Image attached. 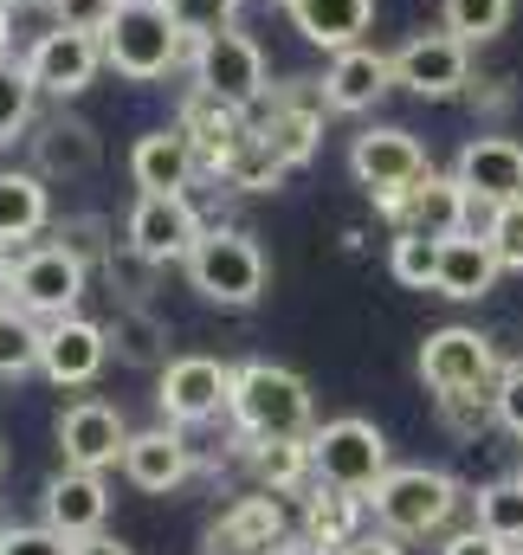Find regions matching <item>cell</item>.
<instances>
[{"label":"cell","instance_id":"1","mask_svg":"<svg viewBox=\"0 0 523 555\" xmlns=\"http://www.w3.org/2000/svg\"><path fill=\"white\" fill-rule=\"evenodd\" d=\"M98 39H104V65H111L117 78H130V85L168 78V72L194 52L188 33L175 26V13H168L162 0H124L117 20H111Z\"/></svg>","mask_w":523,"mask_h":555},{"label":"cell","instance_id":"2","mask_svg":"<svg viewBox=\"0 0 523 555\" xmlns=\"http://www.w3.org/2000/svg\"><path fill=\"white\" fill-rule=\"evenodd\" d=\"M233 426L240 439H310V388L304 375L278 362H240L233 369Z\"/></svg>","mask_w":523,"mask_h":555},{"label":"cell","instance_id":"3","mask_svg":"<svg viewBox=\"0 0 523 555\" xmlns=\"http://www.w3.org/2000/svg\"><path fill=\"white\" fill-rule=\"evenodd\" d=\"M181 266H188V284H194L207 304H220V310H253L265 297V278H271L259 240L240 233V227H207L201 246H194Z\"/></svg>","mask_w":523,"mask_h":555},{"label":"cell","instance_id":"4","mask_svg":"<svg viewBox=\"0 0 523 555\" xmlns=\"http://www.w3.org/2000/svg\"><path fill=\"white\" fill-rule=\"evenodd\" d=\"M459 511V485L433 465H394L388 478L369 491V517L388 530V537H433L446 530V517Z\"/></svg>","mask_w":523,"mask_h":555},{"label":"cell","instance_id":"5","mask_svg":"<svg viewBox=\"0 0 523 555\" xmlns=\"http://www.w3.org/2000/svg\"><path fill=\"white\" fill-rule=\"evenodd\" d=\"M498 375H505L498 336H485V330L446 323V330H433V336L420 343V382L433 388V401H439V395H492Z\"/></svg>","mask_w":523,"mask_h":555},{"label":"cell","instance_id":"6","mask_svg":"<svg viewBox=\"0 0 523 555\" xmlns=\"http://www.w3.org/2000/svg\"><path fill=\"white\" fill-rule=\"evenodd\" d=\"M85 291H91V266L65 240H46V246H20L13 253V304L33 310L39 323L72 317Z\"/></svg>","mask_w":523,"mask_h":555},{"label":"cell","instance_id":"7","mask_svg":"<svg viewBox=\"0 0 523 555\" xmlns=\"http://www.w3.org/2000/svg\"><path fill=\"white\" fill-rule=\"evenodd\" d=\"M310 459H317V478H323V485H343V491H362V498L394 472L382 426H375V420H356V414L317 426V433H310Z\"/></svg>","mask_w":523,"mask_h":555},{"label":"cell","instance_id":"8","mask_svg":"<svg viewBox=\"0 0 523 555\" xmlns=\"http://www.w3.org/2000/svg\"><path fill=\"white\" fill-rule=\"evenodd\" d=\"M452 175H459V188L472 194V220H465V227L485 233L505 201H523V142L518 137H472L459 149Z\"/></svg>","mask_w":523,"mask_h":555},{"label":"cell","instance_id":"9","mask_svg":"<svg viewBox=\"0 0 523 555\" xmlns=\"http://www.w3.org/2000/svg\"><path fill=\"white\" fill-rule=\"evenodd\" d=\"M188 59H194V85H201V91H214V98H227V104H240V111H259L265 98H271L259 39H246L240 26H227V33L201 39Z\"/></svg>","mask_w":523,"mask_h":555},{"label":"cell","instance_id":"10","mask_svg":"<svg viewBox=\"0 0 523 555\" xmlns=\"http://www.w3.org/2000/svg\"><path fill=\"white\" fill-rule=\"evenodd\" d=\"M155 408H162L168 426L220 420V408H233V369H227V362H214V356H175V362L162 369Z\"/></svg>","mask_w":523,"mask_h":555},{"label":"cell","instance_id":"11","mask_svg":"<svg viewBox=\"0 0 523 555\" xmlns=\"http://www.w3.org/2000/svg\"><path fill=\"white\" fill-rule=\"evenodd\" d=\"M394 85L413 91V98H459L472 85V46L459 33H413L400 52H394Z\"/></svg>","mask_w":523,"mask_h":555},{"label":"cell","instance_id":"12","mask_svg":"<svg viewBox=\"0 0 523 555\" xmlns=\"http://www.w3.org/2000/svg\"><path fill=\"white\" fill-rule=\"evenodd\" d=\"M20 65L33 72V85H39L46 98H78V91L104 72V39L52 20V33H39V39H33V52H26Z\"/></svg>","mask_w":523,"mask_h":555},{"label":"cell","instance_id":"13","mask_svg":"<svg viewBox=\"0 0 523 555\" xmlns=\"http://www.w3.org/2000/svg\"><path fill=\"white\" fill-rule=\"evenodd\" d=\"M323 78H291L284 91H271L259 104V137L291 162V168H304L310 155H317V137H323Z\"/></svg>","mask_w":523,"mask_h":555},{"label":"cell","instance_id":"14","mask_svg":"<svg viewBox=\"0 0 523 555\" xmlns=\"http://www.w3.org/2000/svg\"><path fill=\"white\" fill-rule=\"evenodd\" d=\"M201 214H194V201L188 194H136L130 220H124V240H130L136 253H149L155 266H175V259H188L194 246H201Z\"/></svg>","mask_w":523,"mask_h":555},{"label":"cell","instance_id":"15","mask_svg":"<svg viewBox=\"0 0 523 555\" xmlns=\"http://www.w3.org/2000/svg\"><path fill=\"white\" fill-rule=\"evenodd\" d=\"M426 168H433V162H426V149H420L413 130L382 124V130H362V137L349 142V175H356L375 201H394V194L413 188Z\"/></svg>","mask_w":523,"mask_h":555},{"label":"cell","instance_id":"16","mask_svg":"<svg viewBox=\"0 0 523 555\" xmlns=\"http://www.w3.org/2000/svg\"><path fill=\"white\" fill-rule=\"evenodd\" d=\"M382 214L394 220V233H433V240H446V233H465L472 194L459 188V175L426 168L413 188H400L394 201H382Z\"/></svg>","mask_w":523,"mask_h":555},{"label":"cell","instance_id":"17","mask_svg":"<svg viewBox=\"0 0 523 555\" xmlns=\"http://www.w3.org/2000/svg\"><path fill=\"white\" fill-rule=\"evenodd\" d=\"M104 362H111V330L104 323H91L78 310L46 323V362H39V375L52 388H91L104 375Z\"/></svg>","mask_w":523,"mask_h":555},{"label":"cell","instance_id":"18","mask_svg":"<svg viewBox=\"0 0 523 555\" xmlns=\"http://www.w3.org/2000/svg\"><path fill=\"white\" fill-rule=\"evenodd\" d=\"M124 446H130V426L111 401H72L59 414V452L65 465H85V472H104V465H124Z\"/></svg>","mask_w":523,"mask_h":555},{"label":"cell","instance_id":"19","mask_svg":"<svg viewBox=\"0 0 523 555\" xmlns=\"http://www.w3.org/2000/svg\"><path fill=\"white\" fill-rule=\"evenodd\" d=\"M26 142H33V168H39L46 181H85V175L104 162V142H98V130H91L85 117H72V111L39 117Z\"/></svg>","mask_w":523,"mask_h":555},{"label":"cell","instance_id":"20","mask_svg":"<svg viewBox=\"0 0 523 555\" xmlns=\"http://www.w3.org/2000/svg\"><path fill=\"white\" fill-rule=\"evenodd\" d=\"M388 91H394V52H375V46L330 52V72H323V104H330V111L362 117V111H375Z\"/></svg>","mask_w":523,"mask_h":555},{"label":"cell","instance_id":"21","mask_svg":"<svg viewBox=\"0 0 523 555\" xmlns=\"http://www.w3.org/2000/svg\"><path fill=\"white\" fill-rule=\"evenodd\" d=\"M188 472H194V452H188L181 426H149V433H130V446H124V478H130L136 491L168 498V491H181V485H188Z\"/></svg>","mask_w":523,"mask_h":555},{"label":"cell","instance_id":"22","mask_svg":"<svg viewBox=\"0 0 523 555\" xmlns=\"http://www.w3.org/2000/svg\"><path fill=\"white\" fill-rule=\"evenodd\" d=\"M46 524L59 530V537H98L104 530V517H111V491H104V472H85V465H65L52 485H46Z\"/></svg>","mask_w":523,"mask_h":555},{"label":"cell","instance_id":"23","mask_svg":"<svg viewBox=\"0 0 523 555\" xmlns=\"http://www.w3.org/2000/svg\"><path fill=\"white\" fill-rule=\"evenodd\" d=\"M284 543V504L278 491H253L233 511H220V524L207 530V555H271Z\"/></svg>","mask_w":523,"mask_h":555},{"label":"cell","instance_id":"24","mask_svg":"<svg viewBox=\"0 0 523 555\" xmlns=\"http://www.w3.org/2000/svg\"><path fill=\"white\" fill-rule=\"evenodd\" d=\"M175 124L188 130L194 155H201V168H207V175H220V162L233 155V142L253 130V111H240V104H227V98H214V91H201V85H194Z\"/></svg>","mask_w":523,"mask_h":555},{"label":"cell","instance_id":"25","mask_svg":"<svg viewBox=\"0 0 523 555\" xmlns=\"http://www.w3.org/2000/svg\"><path fill=\"white\" fill-rule=\"evenodd\" d=\"M194 168H201V155H194V142H188L181 124L149 130V137H136V149H130V181L142 194H188Z\"/></svg>","mask_w":523,"mask_h":555},{"label":"cell","instance_id":"26","mask_svg":"<svg viewBox=\"0 0 523 555\" xmlns=\"http://www.w3.org/2000/svg\"><path fill=\"white\" fill-rule=\"evenodd\" d=\"M505 272V259H498V246L485 240V233H446V246H439V297H452V304H479L492 284Z\"/></svg>","mask_w":523,"mask_h":555},{"label":"cell","instance_id":"27","mask_svg":"<svg viewBox=\"0 0 523 555\" xmlns=\"http://www.w3.org/2000/svg\"><path fill=\"white\" fill-rule=\"evenodd\" d=\"M284 13H291V26H297L310 46H323V52H349V46H362V33L375 26V0H284Z\"/></svg>","mask_w":523,"mask_h":555},{"label":"cell","instance_id":"28","mask_svg":"<svg viewBox=\"0 0 523 555\" xmlns=\"http://www.w3.org/2000/svg\"><path fill=\"white\" fill-rule=\"evenodd\" d=\"M52 220V194L39 168H0V246H26L33 233H46Z\"/></svg>","mask_w":523,"mask_h":555},{"label":"cell","instance_id":"29","mask_svg":"<svg viewBox=\"0 0 523 555\" xmlns=\"http://www.w3.org/2000/svg\"><path fill=\"white\" fill-rule=\"evenodd\" d=\"M362 517H369V498L362 491H343V485H310V498H304V537L310 543H323V550H349L356 537H362Z\"/></svg>","mask_w":523,"mask_h":555},{"label":"cell","instance_id":"30","mask_svg":"<svg viewBox=\"0 0 523 555\" xmlns=\"http://www.w3.org/2000/svg\"><path fill=\"white\" fill-rule=\"evenodd\" d=\"M111 330V356L124 369H168V323L149 310V304H117V317L104 323Z\"/></svg>","mask_w":523,"mask_h":555},{"label":"cell","instance_id":"31","mask_svg":"<svg viewBox=\"0 0 523 555\" xmlns=\"http://www.w3.org/2000/svg\"><path fill=\"white\" fill-rule=\"evenodd\" d=\"M246 459H253V478H259V491H278V498H291V491L317 485V459H310V439H246Z\"/></svg>","mask_w":523,"mask_h":555},{"label":"cell","instance_id":"32","mask_svg":"<svg viewBox=\"0 0 523 555\" xmlns=\"http://www.w3.org/2000/svg\"><path fill=\"white\" fill-rule=\"evenodd\" d=\"M284 175H291V162H284V155H278V149L259 137V124L233 142V155L220 162V181H227L233 194H271Z\"/></svg>","mask_w":523,"mask_h":555},{"label":"cell","instance_id":"33","mask_svg":"<svg viewBox=\"0 0 523 555\" xmlns=\"http://www.w3.org/2000/svg\"><path fill=\"white\" fill-rule=\"evenodd\" d=\"M39 362H46V323H39L33 310L7 304V310H0V382L33 375Z\"/></svg>","mask_w":523,"mask_h":555},{"label":"cell","instance_id":"34","mask_svg":"<svg viewBox=\"0 0 523 555\" xmlns=\"http://www.w3.org/2000/svg\"><path fill=\"white\" fill-rule=\"evenodd\" d=\"M472 504H479V530L518 550V543H523V472H518V478H498V485H485Z\"/></svg>","mask_w":523,"mask_h":555},{"label":"cell","instance_id":"35","mask_svg":"<svg viewBox=\"0 0 523 555\" xmlns=\"http://www.w3.org/2000/svg\"><path fill=\"white\" fill-rule=\"evenodd\" d=\"M98 272H104V284H111L117 304H149V291H155V272H162V266H155L149 253H136L130 240H117V246L104 253Z\"/></svg>","mask_w":523,"mask_h":555},{"label":"cell","instance_id":"36","mask_svg":"<svg viewBox=\"0 0 523 555\" xmlns=\"http://www.w3.org/2000/svg\"><path fill=\"white\" fill-rule=\"evenodd\" d=\"M439 246H446V240H433V233H394L388 272L400 278L407 291H433V284H439Z\"/></svg>","mask_w":523,"mask_h":555},{"label":"cell","instance_id":"37","mask_svg":"<svg viewBox=\"0 0 523 555\" xmlns=\"http://www.w3.org/2000/svg\"><path fill=\"white\" fill-rule=\"evenodd\" d=\"M439 26L459 33L465 46H485V39H498L511 26V0H446L439 7Z\"/></svg>","mask_w":523,"mask_h":555},{"label":"cell","instance_id":"38","mask_svg":"<svg viewBox=\"0 0 523 555\" xmlns=\"http://www.w3.org/2000/svg\"><path fill=\"white\" fill-rule=\"evenodd\" d=\"M33 98H39L33 72L13 65V59H0V149H13V137L33 130Z\"/></svg>","mask_w":523,"mask_h":555},{"label":"cell","instance_id":"39","mask_svg":"<svg viewBox=\"0 0 523 555\" xmlns=\"http://www.w3.org/2000/svg\"><path fill=\"white\" fill-rule=\"evenodd\" d=\"M168 13H175V26L188 33V46H201V39H214V33H227L233 20H240V0H162Z\"/></svg>","mask_w":523,"mask_h":555},{"label":"cell","instance_id":"40","mask_svg":"<svg viewBox=\"0 0 523 555\" xmlns=\"http://www.w3.org/2000/svg\"><path fill=\"white\" fill-rule=\"evenodd\" d=\"M439 420H446V433L452 439H485L492 426H498V401L492 395H439Z\"/></svg>","mask_w":523,"mask_h":555},{"label":"cell","instance_id":"41","mask_svg":"<svg viewBox=\"0 0 523 555\" xmlns=\"http://www.w3.org/2000/svg\"><path fill=\"white\" fill-rule=\"evenodd\" d=\"M485 240L498 246V259H505V272H523V201H505V207L492 214V227H485Z\"/></svg>","mask_w":523,"mask_h":555},{"label":"cell","instance_id":"42","mask_svg":"<svg viewBox=\"0 0 523 555\" xmlns=\"http://www.w3.org/2000/svg\"><path fill=\"white\" fill-rule=\"evenodd\" d=\"M0 555H72V537H59L52 524H33V530L7 524L0 530Z\"/></svg>","mask_w":523,"mask_h":555},{"label":"cell","instance_id":"43","mask_svg":"<svg viewBox=\"0 0 523 555\" xmlns=\"http://www.w3.org/2000/svg\"><path fill=\"white\" fill-rule=\"evenodd\" d=\"M59 240L85 259V266H104V253L117 246V240H104V220H91V214H78V220H65L59 227Z\"/></svg>","mask_w":523,"mask_h":555},{"label":"cell","instance_id":"44","mask_svg":"<svg viewBox=\"0 0 523 555\" xmlns=\"http://www.w3.org/2000/svg\"><path fill=\"white\" fill-rule=\"evenodd\" d=\"M124 0H52V20L59 26H78V33H104L117 20Z\"/></svg>","mask_w":523,"mask_h":555},{"label":"cell","instance_id":"45","mask_svg":"<svg viewBox=\"0 0 523 555\" xmlns=\"http://www.w3.org/2000/svg\"><path fill=\"white\" fill-rule=\"evenodd\" d=\"M492 401H498V426L523 439V356H518V362H505V375H498Z\"/></svg>","mask_w":523,"mask_h":555},{"label":"cell","instance_id":"46","mask_svg":"<svg viewBox=\"0 0 523 555\" xmlns=\"http://www.w3.org/2000/svg\"><path fill=\"white\" fill-rule=\"evenodd\" d=\"M439 555H511V543H498V537H485V530L472 524V530L446 537V550H439Z\"/></svg>","mask_w":523,"mask_h":555},{"label":"cell","instance_id":"47","mask_svg":"<svg viewBox=\"0 0 523 555\" xmlns=\"http://www.w3.org/2000/svg\"><path fill=\"white\" fill-rule=\"evenodd\" d=\"M343 555H407V550H400V537H388V530L375 524V530H362V537H356Z\"/></svg>","mask_w":523,"mask_h":555},{"label":"cell","instance_id":"48","mask_svg":"<svg viewBox=\"0 0 523 555\" xmlns=\"http://www.w3.org/2000/svg\"><path fill=\"white\" fill-rule=\"evenodd\" d=\"M72 555H136V550H124L117 537H104V530H98V537H78V543H72Z\"/></svg>","mask_w":523,"mask_h":555},{"label":"cell","instance_id":"49","mask_svg":"<svg viewBox=\"0 0 523 555\" xmlns=\"http://www.w3.org/2000/svg\"><path fill=\"white\" fill-rule=\"evenodd\" d=\"M271 555H336V550H323V543H310V537H284Z\"/></svg>","mask_w":523,"mask_h":555},{"label":"cell","instance_id":"50","mask_svg":"<svg viewBox=\"0 0 523 555\" xmlns=\"http://www.w3.org/2000/svg\"><path fill=\"white\" fill-rule=\"evenodd\" d=\"M7 304H13V253L0 246V310H7Z\"/></svg>","mask_w":523,"mask_h":555},{"label":"cell","instance_id":"51","mask_svg":"<svg viewBox=\"0 0 523 555\" xmlns=\"http://www.w3.org/2000/svg\"><path fill=\"white\" fill-rule=\"evenodd\" d=\"M7 46H13V7L0 0V59H7Z\"/></svg>","mask_w":523,"mask_h":555},{"label":"cell","instance_id":"52","mask_svg":"<svg viewBox=\"0 0 523 555\" xmlns=\"http://www.w3.org/2000/svg\"><path fill=\"white\" fill-rule=\"evenodd\" d=\"M7 7H52V0H7Z\"/></svg>","mask_w":523,"mask_h":555},{"label":"cell","instance_id":"53","mask_svg":"<svg viewBox=\"0 0 523 555\" xmlns=\"http://www.w3.org/2000/svg\"><path fill=\"white\" fill-rule=\"evenodd\" d=\"M0 472H7V446H0Z\"/></svg>","mask_w":523,"mask_h":555},{"label":"cell","instance_id":"54","mask_svg":"<svg viewBox=\"0 0 523 555\" xmlns=\"http://www.w3.org/2000/svg\"><path fill=\"white\" fill-rule=\"evenodd\" d=\"M511 555H523V543H518V550H511Z\"/></svg>","mask_w":523,"mask_h":555},{"label":"cell","instance_id":"55","mask_svg":"<svg viewBox=\"0 0 523 555\" xmlns=\"http://www.w3.org/2000/svg\"><path fill=\"white\" fill-rule=\"evenodd\" d=\"M518 472H523V465H518Z\"/></svg>","mask_w":523,"mask_h":555}]
</instances>
